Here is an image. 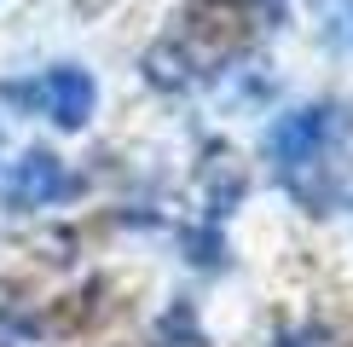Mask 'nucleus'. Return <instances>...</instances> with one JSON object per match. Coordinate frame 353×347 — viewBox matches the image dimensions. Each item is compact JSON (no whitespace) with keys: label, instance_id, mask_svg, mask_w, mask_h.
<instances>
[{"label":"nucleus","instance_id":"obj_1","mask_svg":"<svg viewBox=\"0 0 353 347\" xmlns=\"http://www.w3.org/2000/svg\"><path fill=\"white\" fill-rule=\"evenodd\" d=\"M12 98H29V105H47V116L58 127H81L87 116H93V81H87V70H52L47 81L35 87H6Z\"/></svg>","mask_w":353,"mask_h":347},{"label":"nucleus","instance_id":"obj_2","mask_svg":"<svg viewBox=\"0 0 353 347\" xmlns=\"http://www.w3.org/2000/svg\"><path fill=\"white\" fill-rule=\"evenodd\" d=\"M70 191V174L64 162H52L47 151H29L12 162V174L0 180V197L12 202V209H41V202H58Z\"/></svg>","mask_w":353,"mask_h":347}]
</instances>
